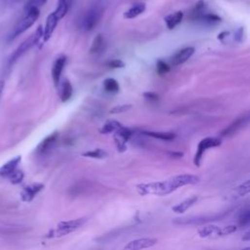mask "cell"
Returning <instances> with one entry per match:
<instances>
[{
  "label": "cell",
  "instance_id": "ac0fdd59",
  "mask_svg": "<svg viewBox=\"0 0 250 250\" xmlns=\"http://www.w3.org/2000/svg\"><path fill=\"white\" fill-rule=\"evenodd\" d=\"M198 197L196 195H193V196H191L187 199H185L184 201L174 205L172 207V211L177 213V214H182V213H185L189 208H191L196 201H197Z\"/></svg>",
  "mask_w": 250,
  "mask_h": 250
},
{
  "label": "cell",
  "instance_id": "4fadbf2b",
  "mask_svg": "<svg viewBox=\"0 0 250 250\" xmlns=\"http://www.w3.org/2000/svg\"><path fill=\"white\" fill-rule=\"evenodd\" d=\"M197 233L200 237H219L223 236L222 234V227H218L215 225H206L198 229Z\"/></svg>",
  "mask_w": 250,
  "mask_h": 250
},
{
  "label": "cell",
  "instance_id": "8992f818",
  "mask_svg": "<svg viewBox=\"0 0 250 250\" xmlns=\"http://www.w3.org/2000/svg\"><path fill=\"white\" fill-rule=\"evenodd\" d=\"M102 16V11L98 7H93L86 12L83 21L82 27L85 31H92L99 23Z\"/></svg>",
  "mask_w": 250,
  "mask_h": 250
},
{
  "label": "cell",
  "instance_id": "e575fe53",
  "mask_svg": "<svg viewBox=\"0 0 250 250\" xmlns=\"http://www.w3.org/2000/svg\"><path fill=\"white\" fill-rule=\"evenodd\" d=\"M131 108H132L131 105L115 106V107H114V108L110 111V113H111V114H122V113H125V112L129 111Z\"/></svg>",
  "mask_w": 250,
  "mask_h": 250
},
{
  "label": "cell",
  "instance_id": "8fae6325",
  "mask_svg": "<svg viewBox=\"0 0 250 250\" xmlns=\"http://www.w3.org/2000/svg\"><path fill=\"white\" fill-rule=\"evenodd\" d=\"M44 188L43 184L36 183L25 187L21 192V198L25 202H31Z\"/></svg>",
  "mask_w": 250,
  "mask_h": 250
},
{
  "label": "cell",
  "instance_id": "2e32d148",
  "mask_svg": "<svg viewBox=\"0 0 250 250\" xmlns=\"http://www.w3.org/2000/svg\"><path fill=\"white\" fill-rule=\"evenodd\" d=\"M66 61H67L66 57L61 56L54 62V65H53V68H52V78H53V81L56 85H58L59 82H60L62 72H63L64 67L66 65Z\"/></svg>",
  "mask_w": 250,
  "mask_h": 250
},
{
  "label": "cell",
  "instance_id": "44dd1931",
  "mask_svg": "<svg viewBox=\"0 0 250 250\" xmlns=\"http://www.w3.org/2000/svg\"><path fill=\"white\" fill-rule=\"evenodd\" d=\"M205 9H206L205 3L203 1H199L197 4H195L193 9L192 10L190 14V18L193 21H200L203 15L205 14Z\"/></svg>",
  "mask_w": 250,
  "mask_h": 250
},
{
  "label": "cell",
  "instance_id": "6da1fadb",
  "mask_svg": "<svg viewBox=\"0 0 250 250\" xmlns=\"http://www.w3.org/2000/svg\"><path fill=\"white\" fill-rule=\"evenodd\" d=\"M199 182V178L195 175L192 174H182L174 176L170 179L161 182H154V183H143L136 186L137 192L141 195H158L163 196L170 194L177 191L178 189L187 186V185H194Z\"/></svg>",
  "mask_w": 250,
  "mask_h": 250
},
{
  "label": "cell",
  "instance_id": "d6a6232c",
  "mask_svg": "<svg viewBox=\"0 0 250 250\" xmlns=\"http://www.w3.org/2000/svg\"><path fill=\"white\" fill-rule=\"evenodd\" d=\"M202 22L204 23H207V24H215V23H218L221 21V18L218 17L217 15L215 14H211V13H205L203 15V17L201 18Z\"/></svg>",
  "mask_w": 250,
  "mask_h": 250
},
{
  "label": "cell",
  "instance_id": "9a60e30c",
  "mask_svg": "<svg viewBox=\"0 0 250 250\" xmlns=\"http://www.w3.org/2000/svg\"><path fill=\"white\" fill-rule=\"evenodd\" d=\"M58 22H59V20L57 19V17L55 16L54 13H51L47 17L45 28L43 30V42H47L51 38V37L57 27Z\"/></svg>",
  "mask_w": 250,
  "mask_h": 250
},
{
  "label": "cell",
  "instance_id": "52a82bcc",
  "mask_svg": "<svg viewBox=\"0 0 250 250\" xmlns=\"http://www.w3.org/2000/svg\"><path fill=\"white\" fill-rule=\"evenodd\" d=\"M133 131L128 127L121 126L118 130L115 131V142L116 145V148L119 152H124L126 150V143L131 138Z\"/></svg>",
  "mask_w": 250,
  "mask_h": 250
},
{
  "label": "cell",
  "instance_id": "5b68a950",
  "mask_svg": "<svg viewBox=\"0 0 250 250\" xmlns=\"http://www.w3.org/2000/svg\"><path fill=\"white\" fill-rule=\"evenodd\" d=\"M221 143H222L221 140L219 138H215V137H207V138L201 140L197 146V150L194 154V158H193L194 165L199 166L204 153L209 149L219 147L221 145Z\"/></svg>",
  "mask_w": 250,
  "mask_h": 250
},
{
  "label": "cell",
  "instance_id": "836d02e7",
  "mask_svg": "<svg viewBox=\"0 0 250 250\" xmlns=\"http://www.w3.org/2000/svg\"><path fill=\"white\" fill-rule=\"evenodd\" d=\"M156 70H157V73L160 76H162V75H166L167 73L170 72V67L165 62L158 60L157 64H156Z\"/></svg>",
  "mask_w": 250,
  "mask_h": 250
},
{
  "label": "cell",
  "instance_id": "d6986e66",
  "mask_svg": "<svg viewBox=\"0 0 250 250\" xmlns=\"http://www.w3.org/2000/svg\"><path fill=\"white\" fill-rule=\"evenodd\" d=\"M183 17H184V14L181 11H178L174 14H171V15L165 17L164 21H165V24H166V27L168 28V30L175 29L182 22Z\"/></svg>",
  "mask_w": 250,
  "mask_h": 250
},
{
  "label": "cell",
  "instance_id": "30bf717a",
  "mask_svg": "<svg viewBox=\"0 0 250 250\" xmlns=\"http://www.w3.org/2000/svg\"><path fill=\"white\" fill-rule=\"evenodd\" d=\"M249 121V115H245L235 120L232 121L231 124H230L226 129H224L221 133V135L223 137H229L233 135L234 133H236L238 130H240L242 127H244Z\"/></svg>",
  "mask_w": 250,
  "mask_h": 250
},
{
  "label": "cell",
  "instance_id": "8d00e7d4",
  "mask_svg": "<svg viewBox=\"0 0 250 250\" xmlns=\"http://www.w3.org/2000/svg\"><path fill=\"white\" fill-rule=\"evenodd\" d=\"M144 96H145L147 99L151 100V101H156V100H157V95H156V94H154V93H152V92L145 93V94H144Z\"/></svg>",
  "mask_w": 250,
  "mask_h": 250
},
{
  "label": "cell",
  "instance_id": "603a6c76",
  "mask_svg": "<svg viewBox=\"0 0 250 250\" xmlns=\"http://www.w3.org/2000/svg\"><path fill=\"white\" fill-rule=\"evenodd\" d=\"M143 134L146 136L158 139V140H163V141H171L173 140L176 135L171 132H154V131H143Z\"/></svg>",
  "mask_w": 250,
  "mask_h": 250
},
{
  "label": "cell",
  "instance_id": "f546056e",
  "mask_svg": "<svg viewBox=\"0 0 250 250\" xmlns=\"http://www.w3.org/2000/svg\"><path fill=\"white\" fill-rule=\"evenodd\" d=\"M249 192H250V182H249V180H247L245 183L236 187V189L234 190V192L236 194L235 197L243 196V195L249 193Z\"/></svg>",
  "mask_w": 250,
  "mask_h": 250
},
{
  "label": "cell",
  "instance_id": "ffe728a7",
  "mask_svg": "<svg viewBox=\"0 0 250 250\" xmlns=\"http://www.w3.org/2000/svg\"><path fill=\"white\" fill-rule=\"evenodd\" d=\"M146 10V4L145 3H137L134 6H132L127 12L124 13V18L125 19H134L136 17H138L139 15H141L144 11Z\"/></svg>",
  "mask_w": 250,
  "mask_h": 250
},
{
  "label": "cell",
  "instance_id": "83f0119b",
  "mask_svg": "<svg viewBox=\"0 0 250 250\" xmlns=\"http://www.w3.org/2000/svg\"><path fill=\"white\" fill-rule=\"evenodd\" d=\"M239 227H245L250 223V209L248 207L242 209L237 219Z\"/></svg>",
  "mask_w": 250,
  "mask_h": 250
},
{
  "label": "cell",
  "instance_id": "7c38bea8",
  "mask_svg": "<svg viewBox=\"0 0 250 250\" xmlns=\"http://www.w3.org/2000/svg\"><path fill=\"white\" fill-rule=\"evenodd\" d=\"M194 53L193 47H186L179 52H177L171 59L172 66H180L184 63H186Z\"/></svg>",
  "mask_w": 250,
  "mask_h": 250
},
{
  "label": "cell",
  "instance_id": "4dcf8cb0",
  "mask_svg": "<svg viewBox=\"0 0 250 250\" xmlns=\"http://www.w3.org/2000/svg\"><path fill=\"white\" fill-rule=\"evenodd\" d=\"M24 177H25V174L22 170L20 169H16L10 176H9V179H10V182L14 185H17V184H20L23 180H24Z\"/></svg>",
  "mask_w": 250,
  "mask_h": 250
},
{
  "label": "cell",
  "instance_id": "5bb4252c",
  "mask_svg": "<svg viewBox=\"0 0 250 250\" xmlns=\"http://www.w3.org/2000/svg\"><path fill=\"white\" fill-rule=\"evenodd\" d=\"M21 160H22V156L17 155L14 158L7 161L6 163H4L2 166H0V176L9 177L17 169Z\"/></svg>",
  "mask_w": 250,
  "mask_h": 250
},
{
  "label": "cell",
  "instance_id": "277c9868",
  "mask_svg": "<svg viewBox=\"0 0 250 250\" xmlns=\"http://www.w3.org/2000/svg\"><path fill=\"white\" fill-rule=\"evenodd\" d=\"M230 211L223 212L216 215H209V216H196V217H190V218H178L174 220V224L177 225H202L204 223H209L212 221L221 220L225 216H227Z\"/></svg>",
  "mask_w": 250,
  "mask_h": 250
},
{
  "label": "cell",
  "instance_id": "7a4b0ae2",
  "mask_svg": "<svg viewBox=\"0 0 250 250\" xmlns=\"http://www.w3.org/2000/svg\"><path fill=\"white\" fill-rule=\"evenodd\" d=\"M86 221H87L86 218H79V219L60 222L56 226V228L52 229L47 233L46 236L49 238H54V237H62V236L68 235L74 232L75 231L78 230L81 226H83L86 223Z\"/></svg>",
  "mask_w": 250,
  "mask_h": 250
},
{
  "label": "cell",
  "instance_id": "f1b7e54d",
  "mask_svg": "<svg viewBox=\"0 0 250 250\" xmlns=\"http://www.w3.org/2000/svg\"><path fill=\"white\" fill-rule=\"evenodd\" d=\"M82 155L85 156V157L102 159V158H105L108 154H107V153H106L104 150H102V149H96V150H94V151L86 152V153L82 154Z\"/></svg>",
  "mask_w": 250,
  "mask_h": 250
},
{
  "label": "cell",
  "instance_id": "cb8c5ba5",
  "mask_svg": "<svg viewBox=\"0 0 250 250\" xmlns=\"http://www.w3.org/2000/svg\"><path fill=\"white\" fill-rule=\"evenodd\" d=\"M69 10V3L67 0H58V6L57 9L53 12L58 20L63 19Z\"/></svg>",
  "mask_w": 250,
  "mask_h": 250
},
{
  "label": "cell",
  "instance_id": "1f68e13d",
  "mask_svg": "<svg viewBox=\"0 0 250 250\" xmlns=\"http://www.w3.org/2000/svg\"><path fill=\"white\" fill-rule=\"evenodd\" d=\"M47 2V0H28L27 4L25 5V11H29L32 8H40Z\"/></svg>",
  "mask_w": 250,
  "mask_h": 250
},
{
  "label": "cell",
  "instance_id": "7402d4cb",
  "mask_svg": "<svg viewBox=\"0 0 250 250\" xmlns=\"http://www.w3.org/2000/svg\"><path fill=\"white\" fill-rule=\"evenodd\" d=\"M105 49V40L102 35H98L91 45L90 48V54H100L103 52V50Z\"/></svg>",
  "mask_w": 250,
  "mask_h": 250
},
{
  "label": "cell",
  "instance_id": "9c48e42d",
  "mask_svg": "<svg viewBox=\"0 0 250 250\" xmlns=\"http://www.w3.org/2000/svg\"><path fill=\"white\" fill-rule=\"evenodd\" d=\"M34 45H37L35 35H33L32 37H30L29 38H27V39H26L24 42H22V44L15 50V52H14L13 55L11 56L10 64H14L16 61H18V60H19L27 51H29Z\"/></svg>",
  "mask_w": 250,
  "mask_h": 250
},
{
  "label": "cell",
  "instance_id": "ba28073f",
  "mask_svg": "<svg viewBox=\"0 0 250 250\" xmlns=\"http://www.w3.org/2000/svg\"><path fill=\"white\" fill-rule=\"evenodd\" d=\"M156 242H157L156 238H152V237L138 238L128 242L123 247V250H143L155 245Z\"/></svg>",
  "mask_w": 250,
  "mask_h": 250
},
{
  "label": "cell",
  "instance_id": "4316f807",
  "mask_svg": "<svg viewBox=\"0 0 250 250\" xmlns=\"http://www.w3.org/2000/svg\"><path fill=\"white\" fill-rule=\"evenodd\" d=\"M104 88L108 93H117L119 91V84L115 78H107L104 81Z\"/></svg>",
  "mask_w": 250,
  "mask_h": 250
},
{
  "label": "cell",
  "instance_id": "74e56055",
  "mask_svg": "<svg viewBox=\"0 0 250 250\" xmlns=\"http://www.w3.org/2000/svg\"><path fill=\"white\" fill-rule=\"evenodd\" d=\"M5 88V81L4 80H0V98H1L3 94V90Z\"/></svg>",
  "mask_w": 250,
  "mask_h": 250
},
{
  "label": "cell",
  "instance_id": "484cf974",
  "mask_svg": "<svg viewBox=\"0 0 250 250\" xmlns=\"http://www.w3.org/2000/svg\"><path fill=\"white\" fill-rule=\"evenodd\" d=\"M72 96H73V86L68 80H66L62 86L61 100L62 102H68L72 98Z\"/></svg>",
  "mask_w": 250,
  "mask_h": 250
},
{
  "label": "cell",
  "instance_id": "d590c367",
  "mask_svg": "<svg viewBox=\"0 0 250 250\" xmlns=\"http://www.w3.org/2000/svg\"><path fill=\"white\" fill-rule=\"evenodd\" d=\"M108 66L112 69H121V68H124L125 67V64L121 61V60H113L111 62H109Z\"/></svg>",
  "mask_w": 250,
  "mask_h": 250
},
{
  "label": "cell",
  "instance_id": "3957f363",
  "mask_svg": "<svg viewBox=\"0 0 250 250\" xmlns=\"http://www.w3.org/2000/svg\"><path fill=\"white\" fill-rule=\"evenodd\" d=\"M39 14H40V11L38 8H32L29 11H27V15L16 26V28L11 36V39L16 38L17 37H19L20 35H22L23 33L28 31L37 22V20L39 17Z\"/></svg>",
  "mask_w": 250,
  "mask_h": 250
},
{
  "label": "cell",
  "instance_id": "f35d334b",
  "mask_svg": "<svg viewBox=\"0 0 250 250\" xmlns=\"http://www.w3.org/2000/svg\"><path fill=\"white\" fill-rule=\"evenodd\" d=\"M241 250H250V247H245V248H243Z\"/></svg>",
  "mask_w": 250,
  "mask_h": 250
},
{
  "label": "cell",
  "instance_id": "e0dca14e",
  "mask_svg": "<svg viewBox=\"0 0 250 250\" xmlns=\"http://www.w3.org/2000/svg\"><path fill=\"white\" fill-rule=\"evenodd\" d=\"M58 139V132H54L51 135L47 136L38 147V153L40 154H44L46 153H48L52 147L55 145L56 141Z\"/></svg>",
  "mask_w": 250,
  "mask_h": 250
},
{
  "label": "cell",
  "instance_id": "d4e9b609",
  "mask_svg": "<svg viewBox=\"0 0 250 250\" xmlns=\"http://www.w3.org/2000/svg\"><path fill=\"white\" fill-rule=\"evenodd\" d=\"M122 125L116 121V120H109L105 123V125L100 129V132L102 134H109L112 132H115L116 130H118Z\"/></svg>",
  "mask_w": 250,
  "mask_h": 250
}]
</instances>
